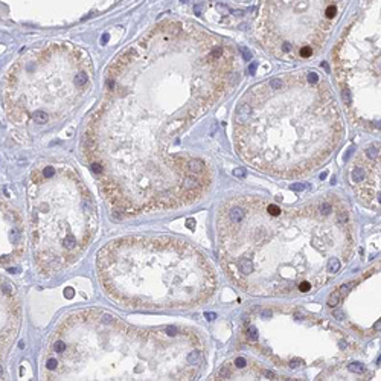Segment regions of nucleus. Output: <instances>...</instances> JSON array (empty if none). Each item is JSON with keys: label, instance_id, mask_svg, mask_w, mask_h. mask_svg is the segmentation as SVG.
Segmentation results:
<instances>
[{"label": "nucleus", "instance_id": "18", "mask_svg": "<svg viewBox=\"0 0 381 381\" xmlns=\"http://www.w3.org/2000/svg\"><path fill=\"white\" fill-rule=\"evenodd\" d=\"M255 70H256V64H252V66H250V73L253 75V73H255Z\"/></svg>", "mask_w": 381, "mask_h": 381}, {"label": "nucleus", "instance_id": "19", "mask_svg": "<svg viewBox=\"0 0 381 381\" xmlns=\"http://www.w3.org/2000/svg\"><path fill=\"white\" fill-rule=\"evenodd\" d=\"M235 174H237V175H241L243 172H241V169H237V171H235Z\"/></svg>", "mask_w": 381, "mask_h": 381}, {"label": "nucleus", "instance_id": "7", "mask_svg": "<svg viewBox=\"0 0 381 381\" xmlns=\"http://www.w3.org/2000/svg\"><path fill=\"white\" fill-rule=\"evenodd\" d=\"M334 75L349 117L380 130V8L371 25L361 12L334 47Z\"/></svg>", "mask_w": 381, "mask_h": 381}, {"label": "nucleus", "instance_id": "20", "mask_svg": "<svg viewBox=\"0 0 381 381\" xmlns=\"http://www.w3.org/2000/svg\"><path fill=\"white\" fill-rule=\"evenodd\" d=\"M2 374H3V369H2V366H0V378H2Z\"/></svg>", "mask_w": 381, "mask_h": 381}, {"label": "nucleus", "instance_id": "8", "mask_svg": "<svg viewBox=\"0 0 381 381\" xmlns=\"http://www.w3.org/2000/svg\"><path fill=\"white\" fill-rule=\"evenodd\" d=\"M258 38L281 60L320 52L339 15V0H261Z\"/></svg>", "mask_w": 381, "mask_h": 381}, {"label": "nucleus", "instance_id": "2", "mask_svg": "<svg viewBox=\"0 0 381 381\" xmlns=\"http://www.w3.org/2000/svg\"><path fill=\"white\" fill-rule=\"evenodd\" d=\"M343 137L340 110L314 70L255 84L235 108L233 142L241 159L261 172L296 179L313 172Z\"/></svg>", "mask_w": 381, "mask_h": 381}, {"label": "nucleus", "instance_id": "3", "mask_svg": "<svg viewBox=\"0 0 381 381\" xmlns=\"http://www.w3.org/2000/svg\"><path fill=\"white\" fill-rule=\"evenodd\" d=\"M204 341L189 328H134L102 309L78 311L57 328L47 380H194Z\"/></svg>", "mask_w": 381, "mask_h": 381}, {"label": "nucleus", "instance_id": "4", "mask_svg": "<svg viewBox=\"0 0 381 381\" xmlns=\"http://www.w3.org/2000/svg\"><path fill=\"white\" fill-rule=\"evenodd\" d=\"M101 285L130 308L185 309L217 291V271L194 245L169 237H127L107 243L96 258Z\"/></svg>", "mask_w": 381, "mask_h": 381}, {"label": "nucleus", "instance_id": "1", "mask_svg": "<svg viewBox=\"0 0 381 381\" xmlns=\"http://www.w3.org/2000/svg\"><path fill=\"white\" fill-rule=\"evenodd\" d=\"M218 255L230 282L259 297L300 296L325 287L355 250L346 203L334 194L282 207L261 197L219 206Z\"/></svg>", "mask_w": 381, "mask_h": 381}, {"label": "nucleus", "instance_id": "5", "mask_svg": "<svg viewBox=\"0 0 381 381\" xmlns=\"http://www.w3.org/2000/svg\"><path fill=\"white\" fill-rule=\"evenodd\" d=\"M35 261L50 276L72 265L98 230L93 197L75 169L46 166L32 175L29 191Z\"/></svg>", "mask_w": 381, "mask_h": 381}, {"label": "nucleus", "instance_id": "16", "mask_svg": "<svg viewBox=\"0 0 381 381\" xmlns=\"http://www.w3.org/2000/svg\"><path fill=\"white\" fill-rule=\"evenodd\" d=\"M291 189H296V191H299V189H305V185H293V186H291Z\"/></svg>", "mask_w": 381, "mask_h": 381}, {"label": "nucleus", "instance_id": "15", "mask_svg": "<svg viewBox=\"0 0 381 381\" xmlns=\"http://www.w3.org/2000/svg\"><path fill=\"white\" fill-rule=\"evenodd\" d=\"M243 57H244V60L245 61H249L250 58H252V55H250V52L247 50V49H244V52H243Z\"/></svg>", "mask_w": 381, "mask_h": 381}, {"label": "nucleus", "instance_id": "13", "mask_svg": "<svg viewBox=\"0 0 381 381\" xmlns=\"http://www.w3.org/2000/svg\"><path fill=\"white\" fill-rule=\"evenodd\" d=\"M346 367H348V371L354 375H361L366 371V366H364L363 363H351V364H348Z\"/></svg>", "mask_w": 381, "mask_h": 381}, {"label": "nucleus", "instance_id": "12", "mask_svg": "<svg viewBox=\"0 0 381 381\" xmlns=\"http://www.w3.org/2000/svg\"><path fill=\"white\" fill-rule=\"evenodd\" d=\"M32 121L38 125H44L49 122V113L44 110H35L34 113H32Z\"/></svg>", "mask_w": 381, "mask_h": 381}, {"label": "nucleus", "instance_id": "9", "mask_svg": "<svg viewBox=\"0 0 381 381\" xmlns=\"http://www.w3.org/2000/svg\"><path fill=\"white\" fill-rule=\"evenodd\" d=\"M371 273L372 270L364 273L357 281L341 284L328 297L329 308L340 307L339 311H334V317L346 322L351 329L364 337L380 332V303L366 305L374 300H380V290H375L366 300V287Z\"/></svg>", "mask_w": 381, "mask_h": 381}, {"label": "nucleus", "instance_id": "10", "mask_svg": "<svg viewBox=\"0 0 381 381\" xmlns=\"http://www.w3.org/2000/svg\"><path fill=\"white\" fill-rule=\"evenodd\" d=\"M349 181L363 206L380 211V142L358 153L349 169Z\"/></svg>", "mask_w": 381, "mask_h": 381}, {"label": "nucleus", "instance_id": "14", "mask_svg": "<svg viewBox=\"0 0 381 381\" xmlns=\"http://www.w3.org/2000/svg\"><path fill=\"white\" fill-rule=\"evenodd\" d=\"M64 296H66L67 299H70L73 296V290L72 288H66V291H64Z\"/></svg>", "mask_w": 381, "mask_h": 381}, {"label": "nucleus", "instance_id": "11", "mask_svg": "<svg viewBox=\"0 0 381 381\" xmlns=\"http://www.w3.org/2000/svg\"><path fill=\"white\" fill-rule=\"evenodd\" d=\"M15 308H18V307H17V303H15V302H12V303L6 305V307L0 308V314H2V313H6V311H11V309H15ZM15 335H17V334H12V332H5V331H0V357H3V352L8 349V346H9L11 340H12Z\"/></svg>", "mask_w": 381, "mask_h": 381}, {"label": "nucleus", "instance_id": "17", "mask_svg": "<svg viewBox=\"0 0 381 381\" xmlns=\"http://www.w3.org/2000/svg\"><path fill=\"white\" fill-rule=\"evenodd\" d=\"M108 37H110L108 34H104V35H102V38H101V43H102V44H105V43L108 41Z\"/></svg>", "mask_w": 381, "mask_h": 381}, {"label": "nucleus", "instance_id": "6", "mask_svg": "<svg viewBox=\"0 0 381 381\" xmlns=\"http://www.w3.org/2000/svg\"><path fill=\"white\" fill-rule=\"evenodd\" d=\"M244 345L265 357L276 369L320 371L322 380L334 377L349 358L351 341L329 320L291 307L252 308L244 319ZM326 378V380H328Z\"/></svg>", "mask_w": 381, "mask_h": 381}]
</instances>
